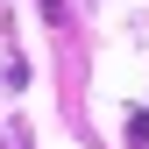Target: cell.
Segmentation results:
<instances>
[{"label":"cell","instance_id":"cell-1","mask_svg":"<svg viewBox=\"0 0 149 149\" xmlns=\"http://www.w3.org/2000/svg\"><path fill=\"white\" fill-rule=\"evenodd\" d=\"M128 149H149V114H142V107L128 114Z\"/></svg>","mask_w":149,"mask_h":149},{"label":"cell","instance_id":"cell-2","mask_svg":"<svg viewBox=\"0 0 149 149\" xmlns=\"http://www.w3.org/2000/svg\"><path fill=\"white\" fill-rule=\"evenodd\" d=\"M43 7H50V22H57V0H43Z\"/></svg>","mask_w":149,"mask_h":149}]
</instances>
